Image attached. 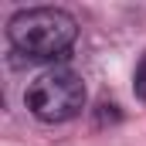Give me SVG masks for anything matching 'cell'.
Here are the masks:
<instances>
[{"instance_id":"cell-3","label":"cell","mask_w":146,"mask_h":146,"mask_svg":"<svg viewBox=\"0 0 146 146\" xmlns=\"http://www.w3.org/2000/svg\"><path fill=\"white\" fill-rule=\"evenodd\" d=\"M133 85H136V95L146 102V54L139 58V68H136V78H133Z\"/></svg>"},{"instance_id":"cell-2","label":"cell","mask_w":146,"mask_h":146,"mask_svg":"<svg viewBox=\"0 0 146 146\" xmlns=\"http://www.w3.org/2000/svg\"><path fill=\"white\" fill-rule=\"evenodd\" d=\"M24 106L41 122H68L85 109V82L72 68H48L31 78Z\"/></svg>"},{"instance_id":"cell-1","label":"cell","mask_w":146,"mask_h":146,"mask_svg":"<svg viewBox=\"0 0 146 146\" xmlns=\"http://www.w3.org/2000/svg\"><path fill=\"white\" fill-rule=\"evenodd\" d=\"M78 37V24L68 10L58 7H31L10 17L7 24V41L17 54L31 61H54L65 58L68 48Z\"/></svg>"}]
</instances>
